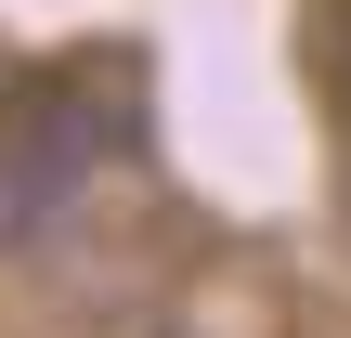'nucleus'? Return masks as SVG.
Segmentation results:
<instances>
[{"mask_svg":"<svg viewBox=\"0 0 351 338\" xmlns=\"http://www.w3.org/2000/svg\"><path fill=\"white\" fill-rule=\"evenodd\" d=\"M104 143H117V117H104V78H91V65H65V78H39V91L0 104V261L52 248V234L78 221Z\"/></svg>","mask_w":351,"mask_h":338,"instance_id":"obj_1","label":"nucleus"}]
</instances>
